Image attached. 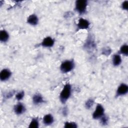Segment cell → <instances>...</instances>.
Here are the masks:
<instances>
[{"instance_id": "6da1fadb", "label": "cell", "mask_w": 128, "mask_h": 128, "mask_svg": "<svg viewBox=\"0 0 128 128\" xmlns=\"http://www.w3.org/2000/svg\"><path fill=\"white\" fill-rule=\"evenodd\" d=\"M71 93H72L71 86L68 84H65L60 94V102L64 104L70 97L71 95Z\"/></svg>"}, {"instance_id": "7a4b0ae2", "label": "cell", "mask_w": 128, "mask_h": 128, "mask_svg": "<svg viewBox=\"0 0 128 128\" xmlns=\"http://www.w3.org/2000/svg\"><path fill=\"white\" fill-rule=\"evenodd\" d=\"M74 64L72 60H66L62 63L60 70L63 73H67L70 72L74 68Z\"/></svg>"}, {"instance_id": "3957f363", "label": "cell", "mask_w": 128, "mask_h": 128, "mask_svg": "<svg viewBox=\"0 0 128 128\" xmlns=\"http://www.w3.org/2000/svg\"><path fill=\"white\" fill-rule=\"evenodd\" d=\"M88 6L87 0H78L76 2V10L80 14H82L85 12Z\"/></svg>"}, {"instance_id": "277c9868", "label": "cell", "mask_w": 128, "mask_h": 128, "mask_svg": "<svg viewBox=\"0 0 128 128\" xmlns=\"http://www.w3.org/2000/svg\"><path fill=\"white\" fill-rule=\"evenodd\" d=\"M104 108L100 104H98L94 111L92 114V117L94 119H100L104 114Z\"/></svg>"}, {"instance_id": "5b68a950", "label": "cell", "mask_w": 128, "mask_h": 128, "mask_svg": "<svg viewBox=\"0 0 128 128\" xmlns=\"http://www.w3.org/2000/svg\"><path fill=\"white\" fill-rule=\"evenodd\" d=\"M12 75V72L8 68H3L0 73V80L2 82L8 80Z\"/></svg>"}, {"instance_id": "8992f818", "label": "cell", "mask_w": 128, "mask_h": 128, "mask_svg": "<svg viewBox=\"0 0 128 128\" xmlns=\"http://www.w3.org/2000/svg\"><path fill=\"white\" fill-rule=\"evenodd\" d=\"M90 23L88 20L83 18H80L78 21L77 27L80 30H84L88 28L90 26Z\"/></svg>"}, {"instance_id": "52a82bcc", "label": "cell", "mask_w": 128, "mask_h": 128, "mask_svg": "<svg viewBox=\"0 0 128 128\" xmlns=\"http://www.w3.org/2000/svg\"><path fill=\"white\" fill-rule=\"evenodd\" d=\"M128 91V86L125 84H120L116 90V96H121L126 94Z\"/></svg>"}, {"instance_id": "ba28073f", "label": "cell", "mask_w": 128, "mask_h": 128, "mask_svg": "<svg viewBox=\"0 0 128 128\" xmlns=\"http://www.w3.org/2000/svg\"><path fill=\"white\" fill-rule=\"evenodd\" d=\"M54 43V40L50 37V36H47L41 42V45L46 48H50L52 47Z\"/></svg>"}, {"instance_id": "9c48e42d", "label": "cell", "mask_w": 128, "mask_h": 128, "mask_svg": "<svg viewBox=\"0 0 128 128\" xmlns=\"http://www.w3.org/2000/svg\"><path fill=\"white\" fill-rule=\"evenodd\" d=\"M26 108L24 106L22 103H18L14 106V112L16 114H21L24 112Z\"/></svg>"}, {"instance_id": "30bf717a", "label": "cell", "mask_w": 128, "mask_h": 128, "mask_svg": "<svg viewBox=\"0 0 128 128\" xmlns=\"http://www.w3.org/2000/svg\"><path fill=\"white\" fill-rule=\"evenodd\" d=\"M38 18L35 14H30L27 19V22L30 25L36 26L38 24Z\"/></svg>"}, {"instance_id": "8fae6325", "label": "cell", "mask_w": 128, "mask_h": 128, "mask_svg": "<svg viewBox=\"0 0 128 128\" xmlns=\"http://www.w3.org/2000/svg\"><path fill=\"white\" fill-rule=\"evenodd\" d=\"M42 121L44 124L46 125H50L54 122V119L51 114H47L44 116Z\"/></svg>"}, {"instance_id": "7c38bea8", "label": "cell", "mask_w": 128, "mask_h": 128, "mask_svg": "<svg viewBox=\"0 0 128 128\" xmlns=\"http://www.w3.org/2000/svg\"><path fill=\"white\" fill-rule=\"evenodd\" d=\"M9 39V34L7 31L4 30L0 31V40L1 42H6Z\"/></svg>"}, {"instance_id": "4fadbf2b", "label": "cell", "mask_w": 128, "mask_h": 128, "mask_svg": "<svg viewBox=\"0 0 128 128\" xmlns=\"http://www.w3.org/2000/svg\"><path fill=\"white\" fill-rule=\"evenodd\" d=\"M32 102L35 104H39L44 102V99L41 94H36L32 97Z\"/></svg>"}, {"instance_id": "5bb4252c", "label": "cell", "mask_w": 128, "mask_h": 128, "mask_svg": "<svg viewBox=\"0 0 128 128\" xmlns=\"http://www.w3.org/2000/svg\"><path fill=\"white\" fill-rule=\"evenodd\" d=\"M122 62L121 56L118 54L114 55L112 58V64L114 66H119Z\"/></svg>"}, {"instance_id": "9a60e30c", "label": "cell", "mask_w": 128, "mask_h": 128, "mask_svg": "<svg viewBox=\"0 0 128 128\" xmlns=\"http://www.w3.org/2000/svg\"><path fill=\"white\" fill-rule=\"evenodd\" d=\"M39 126V123L38 118H34L32 120L28 127L30 128H38Z\"/></svg>"}, {"instance_id": "2e32d148", "label": "cell", "mask_w": 128, "mask_h": 128, "mask_svg": "<svg viewBox=\"0 0 128 128\" xmlns=\"http://www.w3.org/2000/svg\"><path fill=\"white\" fill-rule=\"evenodd\" d=\"M77 124L74 122H66L64 123V128H77Z\"/></svg>"}, {"instance_id": "e0dca14e", "label": "cell", "mask_w": 128, "mask_h": 128, "mask_svg": "<svg viewBox=\"0 0 128 128\" xmlns=\"http://www.w3.org/2000/svg\"><path fill=\"white\" fill-rule=\"evenodd\" d=\"M120 52L121 54L128 56V46L126 44H124L120 48Z\"/></svg>"}, {"instance_id": "ac0fdd59", "label": "cell", "mask_w": 128, "mask_h": 128, "mask_svg": "<svg viewBox=\"0 0 128 128\" xmlns=\"http://www.w3.org/2000/svg\"><path fill=\"white\" fill-rule=\"evenodd\" d=\"M94 104V100L92 98H89L86 100L85 104V106L86 108L90 109L92 108V106Z\"/></svg>"}, {"instance_id": "d6986e66", "label": "cell", "mask_w": 128, "mask_h": 128, "mask_svg": "<svg viewBox=\"0 0 128 128\" xmlns=\"http://www.w3.org/2000/svg\"><path fill=\"white\" fill-rule=\"evenodd\" d=\"M100 123L102 124L105 126L108 123V118L104 114V116H102L100 118Z\"/></svg>"}, {"instance_id": "ffe728a7", "label": "cell", "mask_w": 128, "mask_h": 128, "mask_svg": "<svg viewBox=\"0 0 128 128\" xmlns=\"http://www.w3.org/2000/svg\"><path fill=\"white\" fill-rule=\"evenodd\" d=\"M24 96V91H20L18 92L16 94V98L18 100H22Z\"/></svg>"}, {"instance_id": "44dd1931", "label": "cell", "mask_w": 128, "mask_h": 128, "mask_svg": "<svg viewBox=\"0 0 128 128\" xmlns=\"http://www.w3.org/2000/svg\"><path fill=\"white\" fill-rule=\"evenodd\" d=\"M110 52H111V50L110 48H104L102 52V54L104 55H108L110 53Z\"/></svg>"}, {"instance_id": "7402d4cb", "label": "cell", "mask_w": 128, "mask_h": 128, "mask_svg": "<svg viewBox=\"0 0 128 128\" xmlns=\"http://www.w3.org/2000/svg\"><path fill=\"white\" fill-rule=\"evenodd\" d=\"M122 8L124 10H128V1H124L122 4Z\"/></svg>"}, {"instance_id": "603a6c76", "label": "cell", "mask_w": 128, "mask_h": 128, "mask_svg": "<svg viewBox=\"0 0 128 128\" xmlns=\"http://www.w3.org/2000/svg\"><path fill=\"white\" fill-rule=\"evenodd\" d=\"M13 94H14V92H8V94H6V98H10L11 96H13Z\"/></svg>"}]
</instances>
